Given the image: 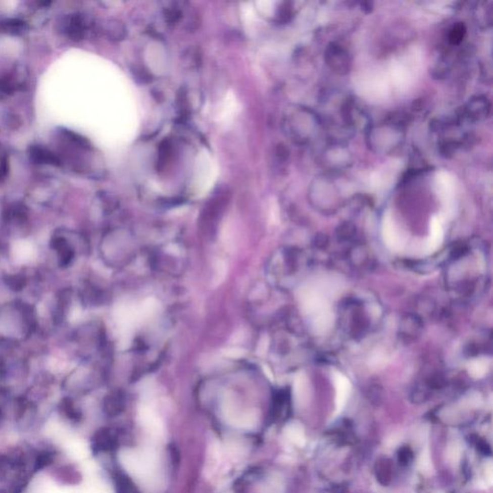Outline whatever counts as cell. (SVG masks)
<instances>
[{
	"instance_id": "cell-1",
	"label": "cell",
	"mask_w": 493,
	"mask_h": 493,
	"mask_svg": "<svg viewBox=\"0 0 493 493\" xmlns=\"http://www.w3.org/2000/svg\"><path fill=\"white\" fill-rule=\"evenodd\" d=\"M120 462L125 471L149 492H156L162 485L158 459L152 450L124 449L120 453Z\"/></svg>"
},
{
	"instance_id": "cell-2",
	"label": "cell",
	"mask_w": 493,
	"mask_h": 493,
	"mask_svg": "<svg viewBox=\"0 0 493 493\" xmlns=\"http://www.w3.org/2000/svg\"><path fill=\"white\" fill-rule=\"evenodd\" d=\"M407 117L390 116L386 121L367 128V142L370 147L379 154H390L404 143Z\"/></svg>"
},
{
	"instance_id": "cell-3",
	"label": "cell",
	"mask_w": 493,
	"mask_h": 493,
	"mask_svg": "<svg viewBox=\"0 0 493 493\" xmlns=\"http://www.w3.org/2000/svg\"><path fill=\"white\" fill-rule=\"evenodd\" d=\"M298 117L294 118L296 123L290 125V134L292 138L300 144H307L313 141L318 136L322 127V121L318 115L308 108H299Z\"/></svg>"
},
{
	"instance_id": "cell-4",
	"label": "cell",
	"mask_w": 493,
	"mask_h": 493,
	"mask_svg": "<svg viewBox=\"0 0 493 493\" xmlns=\"http://www.w3.org/2000/svg\"><path fill=\"white\" fill-rule=\"evenodd\" d=\"M491 111V103L485 95L472 96L465 105L454 114L460 125L462 123H478L486 120Z\"/></svg>"
},
{
	"instance_id": "cell-5",
	"label": "cell",
	"mask_w": 493,
	"mask_h": 493,
	"mask_svg": "<svg viewBox=\"0 0 493 493\" xmlns=\"http://www.w3.org/2000/svg\"><path fill=\"white\" fill-rule=\"evenodd\" d=\"M324 59L326 65L335 73L345 75L352 69V57L350 52L337 42H329L325 50Z\"/></svg>"
},
{
	"instance_id": "cell-6",
	"label": "cell",
	"mask_w": 493,
	"mask_h": 493,
	"mask_svg": "<svg viewBox=\"0 0 493 493\" xmlns=\"http://www.w3.org/2000/svg\"><path fill=\"white\" fill-rule=\"evenodd\" d=\"M342 119L350 130H356L361 125L367 130L370 126L369 118L364 109L354 98L346 101L342 105Z\"/></svg>"
},
{
	"instance_id": "cell-7",
	"label": "cell",
	"mask_w": 493,
	"mask_h": 493,
	"mask_svg": "<svg viewBox=\"0 0 493 493\" xmlns=\"http://www.w3.org/2000/svg\"><path fill=\"white\" fill-rule=\"evenodd\" d=\"M139 420L146 431L154 436H161L163 434V425L158 416L147 407H142L139 410Z\"/></svg>"
},
{
	"instance_id": "cell-8",
	"label": "cell",
	"mask_w": 493,
	"mask_h": 493,
	"mask_svg": "<svg viewBox=\"0 0 493 493\" xmlns=\"http://www.w3.org/2000/svg\"><path fill=\"white\" fill-rule=\"evenodd\" d=\"M51 247L54 251H56L58 255L60 266L66 267L71 263L73 257V251L65 237H54L51 242Z\"/></svg>"
},
{
	"instance_id": "cell-9",
	"label": "cell",
	"mask_w": 493,
	"mask_h": 493,
	"mask_svg": "<svg viewBox=\"0 0 493 493\" xmlns=\"http://www.w3.org/2000/svg\"><path fill=\"white\" fill-rule=\"evenodd\" d=\"M335 388H336V398H335L336 412L340 413L343 411L346 402L349 398L350 392H351V384L349 380L341 374H336Z\"/></svg>"
},
{
	"instance_id": "cell-10",
	"label": "cell",
	"mask_w": 493,
	"mask_h": 493,
	"mask_svg": "<svg viewBox=\"0 0 493 493\" xmlns=\"http://www.w3.org/2000/svg\"><path fill=\"white\" fill-rule=\"evenodd\" d=\"M451 71L450 60L445 52H440L432 63L431 68V74L434 78H445Z\"/></svg>"
},
{
	"instance_id": "cell-11",
	"label": "cell",
	"mask_w": 493,
	"mask_h": 493,
	"mask_svg": "<svg viewBox=\"0 0 493 493\" xmlns=\"http://www.w3.org/2000/svg\"><path fill=\"white\" fill-rule=\"evenodd\" d=\"M284 433L288 438L298 446L306 444V436L303 426L298 422H291L284 429Z\"/></svg>"
},
{
	"instance_id": "cell-12",
	"label": "cell",
	"mask_w": 493,
	"mask_h": 493,
	"mask_svg": "<svg viewBox=\"0 0 493 493\" xmlns=\"http://www.w3.org/2000/svg\"><path fill=\"white\" fill-rule=\"evenodd\" d=\"M30 157L35 162L40 164H59V161L54 154L41 146H33L30 150Z\"/></svg>"
},
{
	"instance_id": "cell-13",
	"label": "cell",
	"mask_w": 493,
	"mask_h": 493,
	"mask_svg": "<svg viewBox=\"0 0 493 493\" xmlns=\"http://www.w3.org/2000/svg\"><path fill=\"white\" fill-rule=\"evenodd\" d=\"M466 26L462 21L454 23L447 35L448 42L453 46L460 45L466 36Z\"/></svg>"
},
{
	"instance_id": "cell-14",
	"label": "cell",
	"mask_w": 493,
	"mask_h": 493,
	"mask_svg": "<svg viewBox=\"0 0 493 493\" xmlns=\"http://www.w3.org/2000/svg\"><path fill=\"white\" fill-rule=\"evenodd\" d=\"M5 284L10 288L12 291L19 292L21 291L26 285V277L23 275H8L4 277Z\"/></svg>"
},
{
	"instance_id": "cell-15",
	"label": "cell",
	"mask_w": 493,
	"mask_h": 493,
	"mask_svg": "<svg viewBox=\"0 0 493 493\" xmlns=\"http://www.w3.org/2000/svg\"><path fill=\"white\" fill-rule=\"evenodd\" d=\"M295 397L300 404H304L308 401V387L307 380L304 377H299L295 382Z\"/></svg>"
},
{
	"instance_id": "cell-16",
	"label": "cell",
	"mask_w": 493,
	"mask_h": 493,
	"mask_svg": "<svg viewBox=\"0 0 493 493\" xmlns=\"http://www.w3.org/2000/svg\"><path fill=\"white\" fill-rule=\"evenodd\" d=\"M20 308L29 330L35 329L36 321H35V312L33 308L28 304H21Z\"/></svg>"
},
{
	"instance_id": "cell-17",
	"label": "cell",
	"mask_w": 493,
	"mask_h": 493,
	"mask_svg": "<svg viewBox=\"0 0 493 493\" xmlns=\"http://www.w3.org/2000/svg\"><path fill=\"white\" fill-rule=\"evenodd\" d=\"M431 461L430 453L428 450L422 453L421 457L419 459V468L423 473L431 472Z\"/></svg>"
},
{
	"instance_id": "cell-18",
	"label": "cell",
	"mask_w": 493,
	"mask_h": 493,
	"mask_svg": "<svg viewBox=\"0 0 493 493\" xmlns=\"http://www.w3.org/2000/svg\"><path fill=\"white\" fill-rule=\"evenodd\" d=\"M471 375L474 377H482L486 372V365L482 361H476L471 365Z\"/></svg>"
},
{
	"instance_id": "cell-19",
	"label": "cell",
	"mask_w": 493,
	"mask_h": 493,
	"mask_svg": "<svg viewBox=\"0 0 493 493\" xmlns=\"http://www.w3.org/2000/svg\"><path fill=\"white\" fill-rule=\"evenodd\" d=\"M52 461V455H50L48 453H44L43 455H41V456H40L38 458V461H37V463H36V469H41L42 467H44L45 465H47L48 463H51Z\"/></svg>"
},
{
	"instance_id": "cell-20",
	"label": "cell",
	"mask_w": 493,
	"mask_h": 493,
	"mask_svg": "<svg viewBox=\"0 0 493 493\" xmlns=\"http://www.w3.org/2000/svg\"><path fill=\"white\" fill-rule=\"evenodd\" d=\"M485 475L487 477V481H488V483L489 484H492V465L491 463H488L487 466H486V470H485Z\"/></svg>"
},
{
	"instance_id": "cell-21",
	"label": "cell",
	"mask_w": 493,
	"mask_h": 493,
	"mask_svg": "<svg viewBox=\"0 0 493 493\" xmlns=\"http://www.w3.org/2000/svg\"><path fill=\"white\" fill-rule=\"evenodd\" d=\"M360 7H361V10L365 12L366 14H368V13H370L372 11L373 4L371 2H361L360 3Z\"/></svg>"
}]
</instances>
